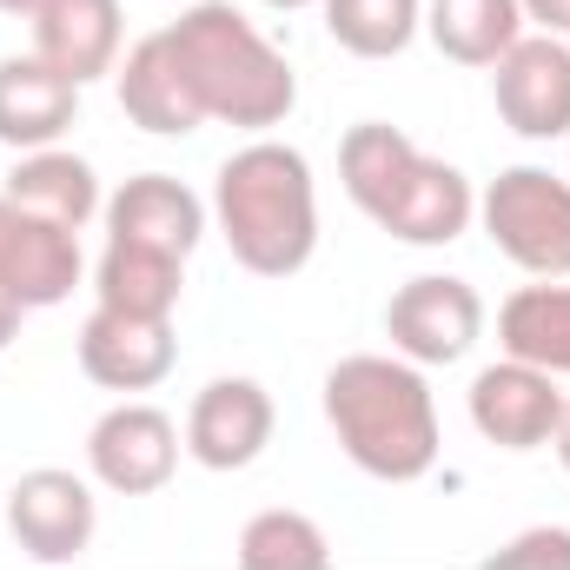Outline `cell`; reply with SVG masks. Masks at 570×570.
I'll list each match as a JSON object with an SVG mask.
<instances>
[{"label":"cell","mask_w":570,"mask_h":570,"mask_svg":"<svg viewBox=\"0 0 570 570\" xmlns=\"http://www.w3.org/2000/svg\"><path fill=\"white\" fill-rule=\"evenodd\" d=\"M273 444V399L253 379H219L186 412V451L206 471H246Z\"/></svg>","instance_id":"cell-13"},{"label":"cell","mask_w":570,"mask_h":570,"mask_svg":"<svg viewBox=\"0 0 570 570\" xmlns=\"http://www.w3.org/2000/svg\"><path fill=\"white\" fill-rule=\"evenodd\" d=\"M498 338L518 365L570 379V285H524L498 312Z\"/></svg>","instance_id":"cell-21"},{"label":"cell","mask_w":570,"mask_h":570,"mask_svg":"<svg viewBox=\"0 0 570 570\" xmlns=\"http://www.w3.org/2000/svg\"><path fill=\"white\" fill-rule=\"evenodd\" d=\"M7 199L33 219H53L67 233H80L94 213H100V179L87 159L47 146V153H20V166L7 173Z\"/></svg>","instance_id":"cell-19"},{"label":"cell","mask_w":570,"mask_h":570,"mask_svg":"<svg viewBox=\"0 0 570 570\" xmlns=\"http://www.w3.org/2000/svg\"><path fill=\"white\" fill-rule=\"evenodd\" d=\"M338 173L352 206L405 246H451L471 226V179L444 159H425L385 120H365L345 134Z\"/></svg>","instance_id":"cell-2"},{"label":"cell","mask_w":570,"mask_h":570,"mask_svg":"<svg viewBox=\"0 0 570 570\" xmlns=\"http://www.w3.org/2000/svg\"><path fill=\"white\" fill-rule=\"evenodd\" d=\"M80 114V87L67 73H53L47 60H0V146L13 153H47L73 127Z\"/></svg>","instance_id":"cell-16"},{"label":"cell","mask_w":570,"mask_h":570,"mask_svg":"<svg viewBox=\"0 0 570 570\" xmlns=\"http://www.w3.org/2000/svg\"><path fill=\"white\" fill-rule=\"evenodd\" d=\"M186 285V259L146 239H107L100 259V312H127V318H173Z\"/></svg>","instance_id":"cell-18"},{"label":"cell","mask_w":570,"mask_h":570,"mask_svg":"<svg viewBox=\"0 0 570 570\" xmlns=\"http://www.w3.org/2000/svg\"><path fill=\"white\" fill-rule=\"evenodd\" d=\"M491 570H570V531H524L491 558Z\"/></svg>","instance_id":"cell-24"},{"label":"cell","mask_w":570,"mask_h":570,"mask_svg":"<svg viewBox=\"0 0 570 570\" xmlns=\"http://www.w3.org/2000/svg\"><path fill=\"white\" fill-rule=\"evenodd\" d=\"M325 27L358 60H392L419 33V0H325Z\"/></svg>","instance_id":"cell-22"},{"label":"cell","mask_w":570,"mask_h":570,"mask_svg":"<svg viewBox=\"0 0 570 570\" xmlns=\"http://www.w3.org/2000/svg\"><path fill=\"white\" fill-rule=\"evenodd\" d=\"M219 233L253 279H292L318 246L312 166L279 140H259L219 166Z\"/></svg>","instance_id":"cell-3"},{"label":"cell","mask_w":570,"mask_h":570,"mask_svg":"<svg viewBox=\"0 0 570 570\" xmlns=\"http://www.w3.org/2000/svg\"><path fill=\"white\" fill-rule=\"evenodd\" d=\"M33 60H47L73 87L100 80L120 60V0H47L33 13Z\"/></svg>","instance_id":"cell-15"},{"label":"cell","mask_w":570,"mask_h":570,"mask_svg":"<svg viewBox=\"0 0 570 570\" xmlns=\"http://www.w3.org/2000/svg\"><path fill=\"white\" fill-rule=\"evenodd\" d=\"M120 107H127L134 127L159 134V140H179V134L206 127L199 87H193V73H186V60H179V47H173L166 27L146 33L140 47L127 53V67H120Z\"/></svg>","instance_id":"cell-14"},{"label":"cell","mask_w":570,"mask_h":570,"mask_svg":"<svg viewBox=\"0 0 570 570\" xmlns=\"http://www.w3.org/2000/svg\"><path fill=\"white\" fill-rule=\"evenodd\" d=\"M498 114L524 140H558V134H570V47L558 33L518 40L498 60Z\"/></svg>","instance_id":"cell-9"},{"label":"cell","mask_w":570,"mask_h":570,"mask_svg":"<svg viewBox=\"0 0 570 570\" xmlns=\"http://www.w3.org/2000/svg\"><path fill=\"white\" fill-rule=\"evenodd\" d=\"M551 444H558V458H564V471H570V399H564V412H558V431H551Z\"/></svg>","instance_id":"cell-27"},{"label":"cell","mask_w":570,"mask_h":570,"mask_svg":"<svg viewBox=\"0 0 570 570\" xmlns=\"http://www.w3.org/2000/svg\"><path fill=\"white\" fill-rule=\"evenodd\" d=\"M524 20H538L544 33H570V0H518Z\"/></svg>","instance_id":"cell-25"},{"label":"cell","mask_w":570,"mask_h":570,"mask_svg":"<svg viewBox=\"0 0 570 570\" xmlns=\"http://www.w3.org/2000/svg\"><path fill=\"white\" fill-rule=\"evenodd\" d=\"M385 332L412 365H458L484 332V298L464 279L425 273L385 305Z\"/></svg>","instance_id":"cell-6"},{"label":"cell","mask_w":570,"mask_h":570,"mask_svg":"<svg viewBox=\"0 0 570 570\" xmlns=\"http://www.w3.org/2000/svg\"><path fill=\"white\" fill-rule=\"evenodd\" d=\"M484 233L531 279H570V186L564 179H551L538 166L498 173L491 193H484Z\"/></svg>","instance_id":"cell-5"},{"label":"cell","mask_w":570,"mask_h":570,"mask_svg":"<svg viewBox=\"0 0 570 570\" xmlns=\"http://www.w3.org/2000/svg\"><path fill=\"white\" fill-rule=\"evenodd\" d=\"M325 419L338 431L345 458L365 478L385 484H419L438 464V412H431L425 379L399 358L358 352L345 365H332L325 379Z\"/></svg>","instance_id":"cell-1"},{"label":"cell","mask_w":570,"mask_h":570,"mask_svg":"<svg viewBox=\"0 0 570 570\" xmlns=\"http://www.w3.org/2000/svg\"><path fill=\"white\" fill-rule=\"evenodd\" d=\"M558 412H564V392L551 385V372L518 365V358L478 372V385H471V425L484 431V444H498V451H538V444H551Z\"/></svg>","instance_id":"cell-10"},{"label":"cell","mask_w":570,"mask_h":570,"mask_svg":"<svg viewBox=\"0 0 570 570\" xmlns=\"http://www.w3.org/2000/svg\"><path fill=\"white\" fill-rule=\"evenodd\" d=\"M179 358L173 318H127V312H94L80 325V372L100 392H153Z\"/></svg>","instance_id":"cell-12"},{"label":"cell","mask_w":570,"mask_h":570,"mask_svg":"<svg viewBox=\"0 0 570 570\" xmlns=\"http://www.w3.org/2000/svg\"><path fill=\"white\" fill-rule=\"evenodd\" d=\"M40 7H47V0H0V13H13V20H33Z\"/></svg>","instance_id":"cell-28"},{"label":"cell","mask_w":570,"mask_h":570,"mask_svg":"<svg viewBox=\"0 0 570 570\" xmlns=\"http://www.w3.org/2000/svg\"><path fill=\"white\" fill-rule=\"evenodd\" d=\"M0 285L40 312V305H60L73 285H80V239L53 219H33L20 213L7 193H0Z\"/></svg>","instance_id":"cell-11"},{"label":"cell","mask_w":570,"mask_h":570,"mask_svg":"<svg viewBox=\"0 0 570 570\" xmlns=\"http://www.w3.org/2000/svg\"><path fill=\"white\" fill-rule=\"evenodd\" d=\"M87 458H94V478L120 498H153L173 484L179 471V425L159 412V405H120L107 412L94 438H87Z\"/></svg>","instance_id":"cell-7"},{"label":"cell","mask_w":570,"mask_h":570,"mask_svg":"<svg viewBox=\"0 0 570 570\" xmlns=\"http://www.w3.org/2000/svg\"><path fill=\"white\" fill-rule=\"evenodd\" d=\"M107 226H114V239H146V246H166V253L186 259V253L199 246V233H206V206H199L179 179L140 173V179H127V186L114 193Z\"/></svg>","instance_id":"cell-17"},{"label":"cell","mask_w":570,"mask_h":570,"mask_svg":"<svg viewBox=\"0 0 570 570\" xmlns=\"http://www.w3.org/2000/svg\"><path fill=\"white\" fill-rule=\"evenodd\" d=\"M20 318H27V305H20V298H13V292L0 285V352H7L13 338H20Z\"/></svg>","instance_id":"cell-26"},{"label":"cell","mask_w":570,"mask_h":570,"mask_svg":"<svg viewBox=\"0 0 570 570\" xmlns=\"http://www.w3.org/2000/svg\"><path fill=\"white\" fill-rule=\"evenodd\" d=\"M266 7H312V0H266Z\"/></svg>","instance_id":"cell-29"},{"label":"cell","mask_w":570,"mask_h":570,"mask_svg":"<svg viewBox=\"0 0 570 570\" xmlns=\"http://www.w3.org/2000/svg\"><path fill=\"white\" fill-rule=\"evenodd\" d=\"M332 544L298 511H259L239 538V570H325Z\"/></svg>","instance_id":"cell-23"},{"label":"cell","mask_w":570,"mask_h":570,"mask_svg":"<svg viewBox=\"0 0 570 570\" xmlns=\"http://www.w3.org/2000/svg\"><path fill=\"white\" fill-rule=\"evenodd\" d=\"M7 531L40 564H73L94 544V491L73 471H27L7 498Z\"/></svg>","instance_id":"cell-8"},{"label":"cell","mask_w":570,"mask_h":570,"mask_svg":"<svg viewBox=\"0 0 570 570\" xmlns=\"http://www.w3.org/2000/svg\"><path fill=\"white\" fill-rule=\"evenodd\" d=\"M431 40L458 67H498L524 40V7L518 0H431Z\"/></svg>","instance_id":"cell-20"},{"label":"cell","mask_w":570,"mask_h":570,"mask_svg":"<svg viewBox=\"0 0 570 570\" xmlns=\"http://www.w3.org/2000/svg\"><path fill=\"white\" fill-rule=\"evenodd\" d=\"M193 87H199V107L206 120H233V127H279L298 100V80L279 53L253 33L246 13H233L226 0H206L193 7L186 20L166 27Z\"/></svg>","instance_id":"cell-4"}]
</instances>
